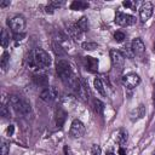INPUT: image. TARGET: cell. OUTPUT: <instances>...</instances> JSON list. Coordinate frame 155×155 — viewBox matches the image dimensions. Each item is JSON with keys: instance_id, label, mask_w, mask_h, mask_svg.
Masks as SVG:
<instances>
[{"instance_id": "cell-1", "label": "cell", "mask_w": 155, "mask_h": 155, "mask_svg": "<svg viewBox=\"0 0 155 155\" xmlns=\"http://www.w3.org/2000/svg\"><path fill=\"white\" fill-rule=\"evenodd\" d=\"M25 64L28 69L33 71H39L51 65V57L42 48H34L28 53L25 58Z\"/></svg>"}, {"instance_id": "cell-2", "label": "cell", "mask_w": 155, "mask_h": 155, "mask_svg": "<svg viewBox=\"0 0 155 155\" xmlns=\"http://www.w3.org/2000/svg\"><path fill=\"white\" fill-rule=\"evenodd\" d=\"M56 70L57 74L59 76V79L71 90L74 88V86L76 85L79 78L75 75V73L73 71V68L70 65V63L65 59H59L56 63Z\"/></svg>"}, {"instance_id": "cell-3", "label": "cell", "mask_w": 155, "mask_h": 155, "mask_svg": "<svg viewBox=\"0 0 155 155\" xmlns=\"http://www.w3.org/2000/svg\"><path fill=\"white\" fill-rule=\"evenodd\" d=\"M8 103L11 104L12 109H13L18 115L28 116V115L31 113L30 103L27 102L24 98H22V97H19V96L11 94L10 98H8Z\"/></svg>"}, {"instance_id": "cell-4", "label": "cell", "mask_w": 155, "mask_h": 155, "mask_svg": "<svg viewBox=\"0 0 155 155\" xmlns=\"http://www.w3.org/2000/svg\"><path fill=\"white\" fill-rule=\"evenodd\" d=\"M7 24L10 27V29L12 30L13 34H23L24 33V28H25V19L23 16H13L12 18H8Z\"/></svg>"}, {"instance_id": "cell-5", "label": "cell", "mask_w": 155, "mask_h": 155, "mask_svg": "<svg viewBox=\"0 0 155 155\" xmlns=\"http://www.w3.org/2000/svg\"><path fill=\"white\" fill-rule=\"evenodd\" d=\"M115 23L120 27H128L136 23V17L128 13H124L121 11H117L115 13Z\"/></svg>"}, {"instance_id": "cell-6", "label": "cell", "mask_w": 155, "mask_h": 155, "mask_svg": "<svg viewBox=\"0 0 155 155\" xmlns=\"http://www.w3.org/2000/svg\"><path fill=\"white\" fill-rule=\"evenodd\" d=\"M58 97V91L54 86H48V87H45L41 92H40V98L46 102V103H51L53 101H56Z\"/></svg>"}, {"instance_id": "cell-7", "label": "cell", "mask_w": 155, "mask_h": 155, "mask_svg": "<svg viewBox=\"0 0 155 155\" xmlns=\"http://www.w3.org/2000/svg\"><path fill=\"white\" fill-rule=\"evenodd\" d=\"M110 58H111L113 67L121 71L124 69V65H125V56L117 50H111L110 51Z\"/></svg>"}, {"instance_id": "cell-8", "label": "cell", "mask_w": 155, "mask_h": 155, "mask_svg": "<svg viewBox=\"0 0 155 155\" xmlns=\"http://www.w3.org/2000/svg\"><path fill=\"white\" fill-rule=\"evenodd\" d=\"M153 10H154V7H153V4L150 1H145L140 5V7H139V18L143 23H145L151 17Z\"/></svg>"}, {"instance_id": "cell-9", "label": "cell", "mask_w": 155, "mask_h": 155, "mask_svg": "<svg viewBox=\"0 0 155 155\" xmlns=\"http://www.w3.org/2000/svg\"><path fill=\"white\" fill-rule=\"evenodd\" d=\"M132 54L136 57H143L145 53V45L140 38H136L131 44Z\"/></svg>"}, {"instance_id": "cell-10", "label": "cell", "mask_w": 155, "mask_h": 155, "mask_svg": "<svg viewBox=\"0 0 155 155\" xmlns=\"http://www.w3.org/2000/svg\"><path fill=\"white\" fill-rule=\"evenodd\" d=\"M69 133L74 138H81L84 136V133H85V126H84V124L80 120H74L71 122Z\"/></svg>"}, {"instance_id": "cell-11", "label": "cell", "mask_w": 155, "mask_h": 155, "mask_svg": "<svg viewBox=\"0 0 155 155\" xmlns=\"http://www.w3.org/2000/svg\"><path fill=\"white\" fill-rule=\"evenodd\" d=\"M122 84L127 88H134L136 86H138L140 84V78L134 73H130L122 78Z\"/></svg>"}, {"instance_id": "cell-12", "label": "cell", "mask_w": 155, "mask_h": 155, "mask_svg": "<svg viewBox=\"0 0 155 155\" xmlns=\"http://www.w3.org/2000/svg\"><path fill=\"white\" fill-rule=\"evenodd\" d=\"M144 115H145V107H144L143 104H139L138 107H136V108H133V109L131 110V113H130V119H131V121L134 122V121H138V120L143 119Z\"/></svg>"}, {"instance_id": "cell-13", "label": "cell", "mask_w": 155, "mask_h": 155, "mask_svg": "<svg viewBox=\"0 0 155 155\" xmlns=\"http://www.w3.org/2000/svg\"><path fill=\"white\" fill-rule=\"evenodd\" d=\"M67 31H68L69 38H71L74 40H80L82 36V31L78 28L76 23H68L67 24Z\"/></svg>"}, {"instance_id": "cell-14", "label": "cell", "mask_w": 155, "mask_h": 155, "mask_svg": "<svg viewBox=\"0 0 155 155\" xmlns=\"http://www.w3.org/2000/svg\"><path fill=\"white\" fill-rule=\"evenodd\" d=\"M84 61V64L86 67V69H88L90 71H97L98 70V59L94 58V57H91V56H85L82 58Z\"/></svg>"}, {"instance_id": "cell-15", "label": "cell", "mask_w": 155, "mask_h": 155, "mask_svg": "<svg viewBox=\"0 0 155 155\" xmlns=\"http://www.w3.org/2000/svg\"><path fill=\"white\" fill-rule=\"evenodd\" d=\"M115 139H116V143H117L120 147H124V145L127 143V139H128V132H127L125 128H120V130L116 132Z\"/></svg>"}, {"instance_id": "cell-16", "label": "cell", "mask_w": 155, "mask_h": 155, "mask_svg": "<svg viewBox=\"0 0 155 155\" xmlns=\"http://www.w3.org/2000/svg\"><path fill=\"white\" fill-rule=\"evenodd\" d=\"M33 81L35 82V85L38 86H44V87H48V79L45 74H40V73H36L34 76H33Z\"/></svg>"}, {"instance_id": "cell-17", "label": "cell", "mask_w": 155, "mask_h": 155, "mask_svg": "<svg viewBox=\"0 0 155 155\" xmlns=\"http://www.w3.org/2000/svg\"><path fill=\"white\" fill-rule=\"evenodd\" d=\"M65 119H67V113L62 108H58L56 110V125H57V127H62Z\"/></svg>"}, {"instance_id": "cell-18", "label": "cell", "mask_w": 155, "mask_h": 155, "mask_svg": "<svg viewBox=\"0 0 155 155\" xmlns=\"http://www.w3.org/2000/svg\"><path fill=\"white\" fill-rule=\"evenodd\" d=\"M87 7H88V2L81 1V0H75L70 4V10H74V11H82V10H86Z\"/></svg>"}, {"instance_id": "cell-19", "label": "cell", "mask_w": 155, "mask_h": 155, "mask_svg": "<svg viewBox=\"0 0 155 155\" xmlns=\"http://www.w3.org/2000/svg\"><path fill=\"white\" fill-rule=\"evenodd\" d=\"M76 25H78V28L84 33V31H87L88 30V28H90V23H88V18L87 17H81L78 22H76Z\"/></svg>"}, {"instance_id": "cell-20", "label": "cell", "mask_w": 155, "mask_h": 155, "mask_svg": "<svg viewBox=\"0 0 155 155\" xmlns=\"http://www.w3.org/2000/svg\"><path fill=\"white\" fill-rule=\"evenodd\" d=\"M8 63H10V54H8L7 51H5V52L1 54V58H0V67H1V69H2L4 71L7 69Z\"/></svg>"}, {"instance_id": "cell-21", "label": "cell", "mask_w": 155, "mask_h": 155, "mask_svg": "<svg viewBox=\"0 0 155 155\" xmlns=\"http://www.w3.org/2000/svg\"><path fill=\"white\" fill-rule=\"evenodd\" d=\"M92 107H93V110L98 115H102L103 114V111H104V104H103V102H101L99 99H93Z\"/></svg>"}, {"instance_id": "cell-22", "label": "cell", "mask_w": 155, "mask_h": 155, "mask_svg": "<svg viewBox=\"0 0 155 155\" xmlns=\"http://www.w3.org/2000/svg\"><path fill=\"white\" fill-rule=\"evenodd\" d=\"M93 85H94V88L98 93H101L103 97H105V90H104V86H103V82L99 78H96L94 81H93Z\"/></svg>"}, {"instance_id": "cell-23", "label": "cell", "mask_w": 155, "mask_h": 155, "mask_svg": "<svg viewBox=\"0 0 155 155\" xmlns=\"http://www.w3.org/2000/svg\"><path fill=\"white\" fill-rule=\"evenodd\" d=\"M0 42H1V46H2L4 48H5V47H7V45H8V42H10V36H8V34H7V31H6L5 29H2V30H1Z\"/></svg>"}, {"instance_id": "cell-24", "label": "cell", "mask_w": 155, "mask_h": 155, "mask_svg": "<svg viewBox=\"0 0 155 155\" xmlns=\"http://www.w3.org/2000/svg\"><path fill=\"white\" fill-rule=\"evenodd\" d=\"M8 151H10V145H8V143L2 139V140H1V145H0V153H1V155H7Z\"/></svg>"}, {"instance_id": "cell-25", "label": "cell", "mask_w": 155, "mask_h": 155, "mask_svg": "<svg viewBox=\"0 0 155 155\" xmlns=\"http://www.w3.org/2000/svg\"><path fill=\"white\" fill-rule=\"evenodd\" d=\"M82 48H84V50L92 51V50L98 48V45H97L96 42H84V44H82Z\"/></svg>"}, {"instance_id": "cell-26", "label": "cell", "mask_w": 155, "mask_h": 155, "mask_svg": "<svg viewBox=\"0 0 155 155\" xmlns=\"http://www.w3.org/2000/svg\"><path fill=\"white\" fill-rule=\"evenodd\" d=\"M114 39H115V41H117V42H122V41L126 39V35H125L124 31H116V33L114 34Z\"/></svg>"}, {"instance_id": "cell-27", "label": "cell", "mask_w": 155, "mask_h": 155, "mask_svg": "<svg viewBox=\"0 0 155 155\" xmlns=\"http://www.w3.org/2000/svg\"><path fill=\"white\" fill-rule=\"evenodd\" d=\"M91 155H102L101 147L97 145V144H93V145L91 147Z\"/></svg>"}, {"instance_id": "cell-28", "label": "cell", "mask_w": 155, "mask_h": 155, "mask_svg": "<svg viewBox=\"0 0 155 155\" xmlns=\"http://www.w3.org/2000/svg\"><path fill=\"white\" fill-rule=\"evenodd\" d=\"M0 114H1V116H4V117H10V110H8V108H7L6 104H2L1 110H0Z\"/></svg>"}, {"instance_id": "cell-29", "label": "cell", "mask_w": 155, "mask_h": 155, "mask_svg": "<svg viewBox=\"0 0 155 155\" xmlns=\"http://www.w3.org/2000/svg\"><path fill=\"white\" fill-rule=\"evenodd\" d=\"M54 10L57 8V7H62L63 5H64V1H51V2H48Z\"/></svg>"}, {"instance_id": "cell-30", "label": "cell", "mask_w": 155, "mask_h": 155, "mask_svg": "<svg viewBox=\"0 0 155 155\" xmlns=\"http://www.w3.org/2000/svg\"><path fill=\"white\" fill-rule=\"evenodd\" d=\"M63 153H64V155H73V153H71V150H70V148L68 145H64Z\"/></svg>"}, {"instance_id": "cell-31", "label": "cell", "mask_w": 155, "mask_h": 155, "mask_svg": "<svg viewBox=\"0 0 155 155\" xmlns=\"http://www.w3.org/2000/svg\"><path fill=\"white\" fill-rule=\"evenodd\" d=\"M23 38H24V33L23 34H13V39L16 41H21Z\"/></svg>"}, {"instance_id": "cell-32", "label": "cell", "mask_w": 155, "mask_h": 155, "mask_svg": "<svg viewBox=\"0 0 155 155\" xmlns=\"http://www.w3.org/2000/svg\"><path fill=\"white\" fill-rule=\"evenodd\" d=\"M13 131H15L13 125H10V126L7 127V130H6V132H7V134H8V136H12V134H13Z\"/></svg>"}, {"instance_id": "cell-33", "label": "cell", "mask_w": 155, "mask_h": 155, "mask_svg": "<svg viewBox=\"0 0 155 155\" xmlns=\"http://www.w3.org/2000/svg\"><path fill=\"white\" fill-rule=\"evenodd\" d=\"M45 8H46V10H45V11H46V13H50V15H51V13H53V10H54V8H53V7H52L50 4H48V5H47Z\"/></svg>"}, {"instance_id": "cell-34", "label": "cell", "mask_w": 155, "mask_h": 155, "mask_svg": "<svg viewBox=\"0 0 155 155\" xmlns=\"http://www.w3.org/2000/svg\"><path fill=\"white\" fill-rule=\"evenodd\" d=\"M117 155H126V149L124 147H120L117 150Z\"/></svg>"}, {"instance_id": "cell-35", "label": "cell", "mask_w": 155, "mask_h": 155, "mask_svg": "<svg viewBox=\"0 0 155 155\" xmlns=\"http://www.w3.org/2000/svg\"><path fill=\"white\" fill-rule=\"evenodd\" d=\"M10 5V0H7V1H1L0 2V7H6V6H8Z\"/></svg>"}, {"instance_id": "cell-36", "label": "cell", "mask_w": 155, "mask_h": 155, "mask_svg": "<svg viewBox=\"0 0 155 155\" xmlns=\"http://www.w3.org/2000/svg\"><path fill=\"white\" fill-rule=\"evenodd\" d=\"M122 5H124L125 7H132V2H131V1H124Z\"/></svg>"}, {"instance_id": "cell-37", "label": "cell", "mask_w": 155, "mask_h": 155, "mask_svg": "<svg viewBox=\"0 0 155 155\" xmlns=\"http://www.w3.org/2000/svg\"><path fill=\"white\" fill-rule=\"evenodd\" d=\"M153 104H154V108H155V85L153 87Z\"/></svg>"}, {"instance_id": "cell-38", "label": "cell", "mask_w": 155, "mask_h": 155, "mask_svg": "<svg viewBox=\"0 0 155 155\" xmlns=\"http://www.w3.org/2000/svg\"><path fill=\"white\" fill-rule=\"evenodd\" d=\"M108 155H114V153H111V151H110V153H108Z\"/></svg>"}, {"instance_id": "cell-39", "label": "cell", "mask_w": 155, "mask_h": 155, "mask_svg": "<svg viewBox=\"0 0 155 155\" xmlns=\"http://www.w3.org/2000/svg\"><path fill=\"white\" fill-rule=\"evenodd\" d=\"M151 155H155V150H154V151H153V154H151Z\"/></svg>"}, {"instance_id": "cell-40", "label": "cell", "mask_w": 155, "mask_h": 155, "mask_svg": "<svg viewBox=\"0 0 155 155\" xmlns=\"http://www.w3.org/2000/svg\"><path fill=\"white\" fill-rule=\"evenodd\" d=\"M154 50H155V44H154Z\"/></svg>"}]
</instances>
